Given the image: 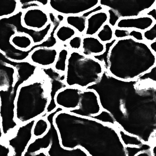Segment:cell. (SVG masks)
<instances>
[{
    "label": "cell",
    "mask_w": 156,
    "mask_h": 156,
    "mask_svg": "<svg viewBox=\"0 0 156 156\" xmlns=\"http://www.w3.org/2000/svg\"><path fill=\"white\" fill-rule=\"evenodd\" d=\"M70 51L68 48L59 45L58 54L54 65L52 66L54 69L61 74H65L66 65Z\"/></svg>",
    "instance_id": "44dd1931"
},
{
    "label": "cell",
    "mask_w": 156,
    "mask_h": 156,
    "mask_svg": "<svg viewBox=\"0 0 156 156\" xmlns=\"http://www.w3.org/2000/svg\"><path fill=\"white\" fill-rule=\"evenodd\" d=\"M55 16L56 18L59 23L61 24L64 23L66 16L62 15V14H58V13H55Z\"/></svg>",
    "instance_id": "b9f144b4"
},
{
    "label": "cell",
    "mask_w": 156,
    "mask_h": 156,
    "mask_svg": "<svg viewBox=\"0 0 156 156\" xmlns=\"http://www.w3.org/2000/svg\"><path fill=\"white\" fill-rule=\"evenodd\" d=\"M117 39L114 38L111 42L105 43V50L101 54L93 56L92 57L94 58L96 60L101 62L104 66V70L106 72H107L108 68V56L111 49L115 43L117 41Z\"/></svg>",
    "instance_id": "d4e9b609"
},
{
    "label": "cell",
    "mask_w": 156,
    "mask_h": 156,
    "mask_svg": "<svg viewBox=\"0 0 156 156\" xmlns=\"http://www.w3.org/2000/svg\"><path fill=\"white\" fill-rule=\"evenodd\" d=\"M105 8L103 7L101 5L99 4L97 6L91 9H90L88 11L83 13V14H82V15L85 17V18H87L91 14L96 13V12H100V11H102V10H105Z\"/></svg>",
    "instance_id": "74e56055"
},
{
    "label": "cell",
    "mask_w": 156,
    "mask_h": 156,
    "mask_svg": "<svg viewBox=\"0 0 156 156\" xmlns=\"http://www.w3.org/2000/svg\"><path fill=\"white\" fill-rule=\"evenodd\" d=\"M154 144H144L140 147L127 146L126 147V150L128 156H135L140 151L151 149Z\"/></svg>",
    "instance_id": "4dcf8cb0"
},
{
    "label": "cell",
    "mask_w": 156,
    "mask_h": 156,
    "mask_svg": "<svg viewBox=\"0 0 156 156\" xmlns=\"http://www.w3.org/2000/svg\"><path fill=\"white\" fill-rule=\"evenodd\" d=\"M155 22L150 17L141 15L134 18H121L117 23V28L136 30L144 32L152 27Z\"/></svg>",
    "instance_id": "5bb4252c"
},
{
    "label": "cell",
    "mask_w": 156,
    "mask_h": 156,
    "mask_svg": "<svg viewBox=\"0 0 156 156\" xmlns=\"http://www.w3.org/2000/svg\"><path fill=\"white\" fill-rule=\"evenodd\" d=\"M19 10L18 0H0V19L12 16Z\"/></svg>",
    "instance_id": "7402d4cb"
},
{
    "label": "cell",
    "mask_w": 156,
    "mask_h": 156,
    "mask_svg": "<svg viewBox=\"0 0 156 156\" xmlns=\"http://www.w3.org/2000/svg\"><path fill=\"white\" fill-rule=\"evenodd\" d=\"M156 65L152 67L150 71L139 77L137 79L140 80H150L156 83Z\"/></svg>",
    "instance_id": "836d02e7"
},
{
    "label": "cell",
    "mask_w": 156,
    "mask_h": 156,
    "mask_svg": "<svg viewBox=\"0 0 156 156\" xmlns=\"http://www.w3.org/2000/svg\"><path fill=\"white\" fill-rule=\"evenodd\" d=\"M62 109L58 107L55 110L47 115V118L50 124V128L51 131V145L46 151L48 156H89L87 153L81 148L67 149L63 148L60 143L59 135L55 126L54 119L55 115Z\"/></svg>",
    "instance_id": "ba28073f"
},
{
    "label": "cell",
    "mask_w": 156,
    "mask_h": 156,
    "mask_svg": "<svg viewBox=\"0 0 156 156\" xmlns=\"http://www.w3.org/2000/svg\"><path fill=\"white\" fill-rule=\"evenodd\" d=\"M142 15H145L150 17L155 22H156V5L152 8L144 12Z\"/></svg>",
    "instance_id": "f35d334b"
},
{
    "label": "cell",
    "mask_w": 156,
    "mask_h": 156,
    "mask_svg": "<svg viewBox=\"0 0 156 156\" xmlns=\"http://www.w3.org/2000/svg\"><path fill=\"white\" fill-rule=\"evenodd\" d=\"M106 9L91 14L87 18V27L84 36H95L104 25L108 23Z\"/></svg>",
    "instance_id": "9a60e30c"
},
{
    "label": "cell",
    "mask_w": 156,
    "mask_h": 156,
    "mask_svg": "<svg viewBox=\"0 0 156 156\" xmlns=\"http://www.w3.org/2000/svg\"><path fill=\"white\" fill-rule=\"evenodd\" d=\"M16 70L14 67L9 66L0 68V89L12 86L16 80Z\"/></svg>",
    "instance_id": "d6986e66"
},
{
    "label": "cell",
    "mask_w": 156,
    "mask_h": 156,
    "mask_svg": "<svg viewBox=\"0 0 156 156\" xmlns=\"http://www.w3.org/2000/svg\"><path fill=\"white\" fill-rule=\"evenodd\" d=\"M95 36L104 44L111 42L114 38V28L107 23L104 25Z\"/></svg>",
    "instance_id": "cb8c5ba5"
},
{
    "label": "cell",
    "mask_w": 156,
    "mask_h": 156,
    "mask_svg": "<svg viewBox=\"0 0 156 156\" xmlns=\"http://www.w3.org/2000/svg\"><path fill=\"white\" fill-rule=\"evenodd\" d=\"M40 71L48 78L49 84L50 103L46 113L42 117H46L47 115L55 110L58 106L55 102V97L58 91L67 87L65 83V74L57 72L52 66L48 68H39Z\"/></svg>",
    "instance_id": "30bf717a"
},
{
    "label": "cell",
    "mask_w": 156,
    "mask_h": 156,
    "mask_svg": "<svg viewBox=\"0 0 156 156\" xmlns=\"http://www.w3.org/2000/svg\"><path fill=\"white\" fill-rule=\"evenodd\" d=\"M130 30L125 29L114 28V37L117 40L125 39L129 37V34Z\"/></svg>",
    "instance_id": "e575fe53"
},
{
    "label": "cell",
    "mask_w": 156,
    "mask_h": 156,
    "mask_svg": "<svg viewBox=\"0 0 156 156\" xmlns=\"http://www.w3.org/2000/svg\"><path fill=\"white\" fill-rule=\"evenodd\" d=\"M99 4V0H49L48 9L64 16L80 15Z\"/></svg>",
    "instance_id": "52a82bcc"
},
{
    "label": "cell",
    "mask_w": 156,
    "mask_h": 156,
    "mask_svg": "<svg viewBox=\"0 0 156 156\" xmlns=\"http://www.w3.org/2000/svg\"><path fill=\"white\" fill-rule=\"evenodd\" d=\"M51 131L50 128L47 133L42 137L34 138L26 152L33 154L42 151H47L51 145Z\"/></svg>",
    "instance_id": "e0dca14e"
},
{
    "label": "cell",
    "mask_w": 156,
    "mask_h": 156,
    "mask_svg": "<svg viewBox=\"0 0 156 156\" xmlns=\"http://www.w3.org/2000/svg\"><path fill=\"white\" fill-rule=\"evenodd\" d=\"M129 37H131L137 42H144L143 32L141 31L136 30H130L129 34Z\"/></svg>",
    "instance_id": "8d00e7d4"
},
{
    "label": "cell",
    "mask_w": 156,
    "mask_h": 156,
    "mask_svg": "<svg viewBox=\"0 0 156 156\" xmlns=\"http://www.w3.org/2000/svg\"><path fill=\"white\" fill-rule=\"evenodd\" d=\"M83 89L75 87H67L58 91L55 97L58 107L68 112L77 108Z\"/></svg>",
    "instance_id": "7c38bea8"
},
{
    "label": "cell",
    "mask_w": 156,
    "mask_h": 156,
    "mask_svg": "<svg viewBox=\"0 0 156 156\" xmlns=\"http://www.w3.org/2000/svg\"><path fill=\"white\" fill-rule=\"evenodd\" d=\"M151 149L140 151L137 153L135 156H156V155H154L153 154Z\"/></svg>",
    "instance_id": "ab89813d"
},
{
    "label": "cell",
    "mask_w": 156,
    "mask_h": 156,
    "mask_svg": "<svg viewBox=\"0 0 156 156\" xmlns=\"http://www.w3.org/2000/svg\"><path fill=\"white\" fill-rule=\"evenodd\" d=\"M19 62H17L10 60L0 51V68H4L9 66H11L16 69Z\"/></svg>",
    "instance_id": "d6a6232c"
},
{
    "label": "cell",
    "mask_w": 156,
    "mask_h": 156,
    "mask_svg": "<svg viewBox=\"0 0 156 156\" xmlns=\"http://www.w3.org/2000/svg\"><path fill=\"white\" fill-rule=\"evenodd\" d=\"M75 29L65 23L61 24L55 33L54 36L59 45L66 44L73 37L77 34Z\"/></svg>",
    "instance_id": "ac0fdd59"
},
{
    "label": "cell",
    "mask_w": 156,
    "mask_h": 156,
    "mask_svg": "<svg viewBox=\"0 0 156 156\" xmlns=\"http://www.w3.org/2000/svg\"><path fill=\"white\" fill-rule=\"evenodd\" d=\"M4 139L3 133L2 130V126H1V124H0V141L3 140Z\"/></svg>",
    "instance_id": "7bdbcfd3"
},
{
    "label": "cell",
    "mask_w": 156,
    "mask_h": 156,
    "mask_svg": "<svg viewBox=\"0 0 156 156\" xmlns=\"http://www.w3.org/2000/svg\"><path fill=\"white\" fill-rule=\"evenodd\" d=\"M144 42L147 43L156 40V22L150 28L143 32Z\"/></svg>",
    "instance_id": "f1b7e54d"
},
{
    "label": "cell",
    "mask_w": 156,
    "mask_h": 156,
    "mask_svg": "<svg viewBox=\"0 0 156 156\" xmlns=\"http://www.w3.org/2000/svg\"><path fill=\"white\" fill-rule=\"evenodd\" d=\"M64 23L73 28L78 34L84 36L87 27V18L82 14L66 16Z\"/></svg>",
    "instance_id": "ffe728a7"
},
{
    "label": "cell",
    "mask_w": 156,
    "mask_h": 156,
    "mask_svg": "<svg viewBox=\"0 0 156 156\" xmlns=\"http://www.w3.org/2000/svg\"><path fill=\"white\" fill-rule=\"evenodd\" d=\"M89 89L96 91L102 109L115 127L144 144H156V83L119 80L105 72Z\"/></svg>",
    "instance_id": "6da1fadb"
},
{
    "label": "cell",
    "mask_w": 156,
    "mask_h": 156,
    "mask_svg": "<svg viewBox=\"0 0 156 156\" xmlns=\"http://www.w3.org/2000/svg\"><path fill=\"white\" fill-rule=\"evenodd\" d=\"M148 46L151 51L156 55V40L148 43Z\"/></svg>",
    "instance_id": "60d3db41"
},
{
    "label": "cell",
    "mask_w": 156,
    "mask_h": 156,
    "mask_svg": "<svg viewBox=\"0 0 156 156\" xmlns=\"http://www.w3.org/2000/svg\"><path fill=\"white\" fill-rule=\"evenodd\" d=\"M50 124L46 117H41L35 120L32 129L34 138L42 137L50 129Z\"/></svg>",
    "instance_id": "603a6c76"
},
{
    "label": "cell",
    "mask_w": 156,
    "mask_h": 156,
    "mask_svg": "<svg viewBox=\"0 0 156 156\" xmlns=\"http://www.w3.org/2000/svg\"><path fill=\"white\" fill-rule=\"evenodd\" d=\"M12 150L4 140L0 141V156H11Z\"/></svg>",
    "instance_id": "d590c367"
},
{
    "label": "cell",
    "mask_w": 156,
    "mask_h": 156,
    "mask_svg": "<svg viewBox=\"0 0 156 156\" xmlns=\"http://www.w3.org/2000/svg\"><path fill=\"white\" fill-rule=\"evenodd\" d=\"M117 129L121 140L126 147H140L144 144L137 137L128 134L119 128Z\"/></svg>",
    "instance_id": "484cf974"
},
{
    "label": "cell",
    "mask_w": 156,
    "mask_h": 156,
    "mask_svg": "<svg viewBox=\"0 0 156 156\" xmlns=\"http://www.w3.org/2000/svg\"><path fill=\"white\" fill-rule=\"evenodd\" d=\"M54 122L65 149L79 147L89 156H128L114 126L64 110L56 114Z\"/></svg>",
    "instance_id": "7a4b0ae2"
},
{
    "label": "cell",
    "mask_w": 156,
    "mask_h": 156,
    "mask_svg": "<svg viewBox=\"0 0 156 156\" xmlns=\"http://www.w3.org/2000/svg\"><path fill=\"white\" fill-rule=\"evenodd\" d=\"M25 82L24 79L17 76L13 86L0 89V124L4 138L19 125L15 118V102L19 87Z\"/></svg>",
    "instance_id": "5b68a950"
},
{
    "label": "cell",
    "mask_w": 156,
    "mask_h": 156,
    "mask_svg": "<svg viewBox=\"0 0 156 156\" xmlns=\"http://www.w3.org/2000/svg\"><path fill=\"white\" fill-rule=\"evenodd\" d=\"M102 110L99 97L96 91L83 89L81 92L78 108L69 112L78 116L91 118L99 114Z\"/></svg>",
    "instance_id": "9c48e42d"
},
{
    "label": "cell",
    "mask_w": 156,
    "mask_h": 156,
    "mask_svg": "<svg viewBox=\"0 0 156 156\" xmlns=\"http://www.w3.org/2000/svg\"><path fill=\"white\" fill-rule=\"evenodd\" d=\"M83 35L77 34L73 37L68 42L67 46L71 51H80L81 49Z\"/></svg>",
    "instance_id": "83f0119b"
},
{
    "label": "cell",
    "mask_w": 156,
    "mask_h": 156,
    "mask_svg": "<svg viewBox=\"0 0 156 156\" xmlns=\"http://www.w3.org/2000/svg\"><path fill=\"white\" fill-rule=\"evenodd\" d=\"M106 9L108 14L107 23L112 28H115L116 27L117 23L121 18L113 9Z\"/></svg>",
    "instance_id": "1f68e13d"
},
{
    "label": "cell",
    "mask_w": 156,
    "mask_h": 156,
    "mask_svg": "<svg viewBox=\"0 0 156 156\" xmlns=\"http://www.w3.org/2000/svg\"><path fill=\"white\" fill-rule=\"evenodd\" d=\"M50 101L49 82L39 68L35 76L18 89L15 102V118L18 124L43 116Z\"/></svg>",
    "instance_id": "3957f363"
},
{
    "label": "cell",
    "mask_w": 156,
    "mask_h": 156,
    "mask_svg": "<svg viewBox=\"0 0 156 156\" xmlns=\"http://www.w3.org/2000/svg\"><path fill=\"white\" fill-rule=\"evenodd\" d=\"M105 50V44L101 42L96 36H83L80 51L84 55L92 57L101 55Z\"/></svg>",
    "instance_id": "2e32d148"
},
{
    "label": "cell",
    "mask_w": 156,
    "mask_h": 156,
    "mask_svg": "<svg viewBox=\"0 0 156 156\" xmlns=\"http://www.w3.org/2000/svg\"><path fill=\"white\" fill-rule=\"evenodd\" d=\"M91 119H95L105 124L111 125L115 127L116 124L112 116L109 112L102 109L99 114L91 117Z\"/></svg>",
    "instance_id": "4316f807"
},
{
    "label": "cell",
    "mask_w": 156,
    "mask_h": 156,
    "mask_svg": "<svg viewBox=\"0 0 156 156\" xmlns=\"http://www.w3.org/2000/svg\"><path fill=\"white\" fill-rule=\"evenodd\" d=\"M19 9L23 12L34 7H42L37 0H18Z\"/></svg>",
    "instance_id": "f546056e"
},
{
    "label": "cell",
    "mask_w": 156,
    "mask_h": 156,
    "mask_svg": "<svg viewBox=\"0 0 156 156\" xmlns=\"http://www.w3.org/2000/svg\"><path fill=\"white\" fill-rule=\"evenodd\" d=\"M35 120L19 125L12 134L3 140L12 150L11 156H24L34 139L32 129Z\"/></svg>",
    "instance_id": "8992f818"
},
{
    "label": "cell",
    "mask_w": 156,
    "mask_h": 156,
    "mask_svg": "<svg viewBox=\"0 0 156 156\" xmlns=\"http://www.w3.org/2000/svg\"><path fill=\"white\" fill-rule=\"evenodd\" d=\"M50 23L48 8L34 7L23 11L22 23L23 27L30 30H41Z\"/></svg>",
    "instance_id": "8fae6325"
},
{
    "label": "cell",
    "mask_w": 156,
    "mask_h": 156,
    "mask_svg": "<svg viewBox=\"0 0 156 156\" xmlns=\"http://www.w3.org/2000/svg\"><path fill=\"white\" fill-rule=\"evenodd\" d=\"M59 46L55 48L39 47L30 54L27 60L39 68H48L54 65L58 54Z\"/></svg>",
    "instance_id": "4fadbf2b"
},
{
    "label": "cell",
    "mask_w": 156,
    "mask_h": 156,
    "mask_svg": "<svg viewBox=\"0 0 156 156\" xmlns=\"http://www.w3.org/2000/svg\"><path fill=\"white\" fill-rule=\"evenodd\" d=\"M105 70L103 64L92 57L87 56L80 51H71L65 73L67 87L86 89L101 79Z\"/></svg>",
    "instance_id": "277c9868"
}]
</instances>
